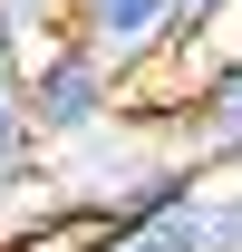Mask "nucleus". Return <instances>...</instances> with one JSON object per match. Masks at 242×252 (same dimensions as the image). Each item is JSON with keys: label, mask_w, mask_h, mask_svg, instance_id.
I'll return each instance as SVG.
<instances>
[{"label": "nucleus", "mask_w": 242, "mask_h": 252, "mask_svg": "<svg viewBox=\"0 0 242 252\" xmlns=\"http://www.w3.org/2000/svg\"><path fill=\"white\" fill-rule=\"evenodd\" d=\"M20 107H30V146H39V156L126 126V88H117L68 30H39L30 49H20Z\"/></svg>", "instance_id": "f257e3e1"}, {"label": "nucleus", "mask_w": 242, "mask_h": 252, "mask_svg": "<svg viewBox=\"0 0 242 252\" xmlns=\"http://www.w3.org/2000/svg\"><path fill=\"white\" fill-rule=\"evenodd\" d=\"M165 146L213 185H242V20H223L213 39H184V97Z\"/></svg>", "instance_id": "f03ea898"}, {"label": "nucleus", "mask_w": 242, "mask_h": 252, "mask_svg": "<svg viewBox=\"0 0 242 252\" xmlns=\"http://www.w3.org/2000/svg\"><path fill=\"white\" fill-rule=\"evenodd\" d=\"M59 30L88 49L107 78H117L126 97L146 88L155 68H175V49H184V30H175V0H68L59 10Z\"/></svg>", "instance_id": "7ed1b4c3"}, {"label": "nucleus", "mask_w": 242, "mask_h": 252, "mask_svg": "<svg viewBox=\"0 0 242 252\" xmlns=\"http://www.w3.org/2000/svg\"><path fill=\"white\" fill-rule=\"evenodd\" d=\"M117 252H213V175H194L175 204H155L136 233H117Z\"/></svg>", "instance_id": "20e7f679"}, {"label": "nucleus", "mask_w": 242, "mask_h": 252, "mask_svg": "<svg viewBox=\"0 0 242 252\" xmlns=\"http://www.w3.org/2000/svg\"><path fill=\"white\" fill-rule=\"evenodd\" d=\"M49 165L30 146V107H20V68H0V194H30Z\"/></svg>", "instance_id": "39448f33"}, {"label": "nucleus", "mask_w": 242, "mask_h": 252, "mask_svg": "<svg viewBox=\"0 0 242 252\" xmlns=\"http://www.w3.org/2000/svg\"><path fill=\"white\" fill-rule=\"evenodd\" d=\"M213 252H242V185H213Z\"/></svg>", "instance_id": "423d86ee"}, {"label": "nucleus", "mask_w": 242, "mask_h": 252, "mask_svg": "<svg viewBox=\"0 0 242 252\" xmlns=\"http://www.w3.org/2000/svg\"><path fill=\"white\" fill-rule=\"evenodd\" d=\"M223 20H233V0H175V30L184 39H213Z\"/></svg>", "instance_id": "0eeeda50"}, {"label": "nucleus", "mask_w": 242, "mask_h": 252, "mask_svg": "<svg viewBox=\"0 0 242 252\" xmlns=\"http://www.w3.org/2000/svg\"><path fill=\"white\" fill-rule=\"evenodd\" d=\"M20 49H30V20H20V0H0V68H20Z\"/></svg>", "instance_id": "6e6552de"}, {"label": "nucleus", "mask_w": 242, "mask_h": 252, "mask_svg": "<svg viewBox=\"0 0 242 252\" xmlns=\"http://www.w3.org/2000/svg\"><path fill=\"white\" fill-rule=\"evenodd\" d=\"M59 10H68V0H20V20H30V39H39V30H59Z\"/></svg>", "instance_id": "1a4fd4ad"}, {"label": "nucleus", "mask_w": 242, "mask_h": 252, "mask_svg": "<svg viewBox=\"0 0 242 252\" xmlns=\"http://www.w3.org/2000/svg\"><path fill=\"white\" fill-rule=\"evenodd\" d=\"M10 223H20V194H0V243H10Z\"/></svg>", "instance_id": "9d476101"}, {"label": "nucleus", "mask_w": 242, "mask_h": 252, "mask_svg": "<svg viewBox=\"0 0 242 252\" xmlns=\"http://www.w3.org/2000/svg\"><path fill=\"white\" fill-rule=\"evenodd\" d=\"M233 20H242V0H233Z\"/></svg>", "instance_id": "9b49d317"}, {"label": "nucleus", "mask_w": 242, "mask_h": 252, "mask_svg": "<svg viewBox=\"0 0 242 252\" xmlns=\"http://www.w3.org/2000/svg\"><path fill=\"white\" fill-rule=\"evenodd\" d=\"M97 252H117V243H97Z\"/></svg>", "instance_id": "f8f14e48"}]
</instances>
